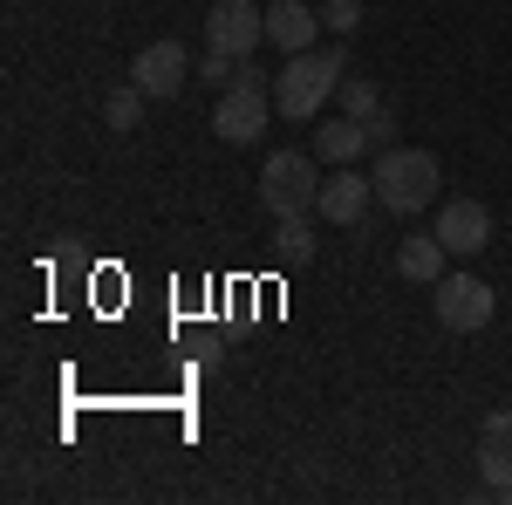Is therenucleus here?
I'll use <instances>...</instances> for the list:
<instances>
[{
  "label": "nucleus",
  "mask_w": 512,
  "mask_h": 505,
  "mask_svg": "<svg viewBox=\"0 0 512 505\" xmlns=\"http://www.w3.org/2000/svg\"><path fill=\"white\" fill-rule=\"evenodd\" d=\"M103 123H110V130H137V123H144V89H137V82H130V89H110V96H103Z\"/></svg>",
  "instance_id": "obj_16"
},
{
  "label": "nucleus",
  "mask_w": 512,
  "mask_h": 505,
  "mask_svg": "<svg viewBox=\"0 0 512 505\" xmlns=\"http://www.w3.org/2000/svg\"><path fill=\"white\" fill-rule=\"evenodd\" d=\"M390 144H396V117L376 110V117H369V151H390Z\"/></svg>",
  "instance_id": "obj_18"
},
{
  "label": "nucleus",
  "mask_w": 512,
  "mask_h": 505,
  "mask_svg": "<svg viewBox=\"0 0 512 505\" xmlns=\"http://www.w3.org/2000/svg\"><path fill=\"white\" fill-rule=\"evenodd\" d=\"M315 28H321V14L308 7V0H274V7H267V41H274L280 55L315 48Z\"/></svg>",
  "instance_id": "obj_11"
},
{
  "label": "nucleus",
  "mask_w": 512,
  "mask_h": 505,
  "mask_svg": "<svg viewBox=\"0 0 512 505\" xmlns=\"http://www.w3.org/2000/svg\"><path fill=\"white\" fill-rule=\"evenodd\" d=\"M362 7H369V0H321V28L355 35V28H362Z\"/></svg>",
  "instance_id": "obj_17"
},
{
  "label": "nucleus",
  "mask_w": 512,
  "mask_h": 505,
  "mask_svg": "<svg viewBox=\"0 0 512 505\" xmlns=\"http://www.w3.org/2000/svg\"><path fill=\"white\" fill-rule=\"evenodd\" d=\"M274 117V82H253L239 76L233 89H219V110H212V130L226 144H260V130Z\"/></svg>",
  "instance_id": "obj_4"
},
{
  "label": "nucleus",
  "mask_w": 512,
  "mask_h": 505,
  "mask_svg": "<svg viewBox=\"0 0 512 505\" xmlns=\"http://www.w3.org/2000/svg\"><path fill=\"white\" fill-rule=\"evenodd\" d=\"M431 308H437V321H444L451 335H478L499 301H492V287H485L478 273H444V280L431 287Z\"/></svg>",
  "instance_id": "obj_6"
},
{
  "label": "nucleus",
  "mask_w": 512,
  "mask_h": 505,
  "mask_svg": "<svg viewBox=\"0 0 512 505\" xmlns=\"http://www.w3.org/2000/svg\"><path fill=\"white\" fill-rule=\"evenodd\" d=\"M342 76H349V48H342V41L287 55V69L274 76V117H287V123H315L321 110L335 103Z\"/></svg>",
  "instance_id": "obj_1"
},
{
  "label": "nucleus",
  "mask_w": 512,
  "mask_h": 505,
  "mask_svg": "<svg viewBox=\"0 0 512 505\" xmlns=\"http://www.w3.org/2000/svg\"><path fill=\"white\" fill-rule=\"evenodd\" d=\"M444 260H451V253H444L437 233H410L403 246H396V273L417 280V287H437V280H444Z\"/></svg>",
  "instance_id": "obj_13"
},
{
  "label": "nucleus",
  "mask_w": 512,
  "mask_h": 505,
  "mask_svg": "<svg viewBox=\"0 0 512 505\" xmlns=\"http://www.w3.org/2000/svg\"><path fill=\"white\" fill-rule=\"evenodd\" d=\"M478 471H485L492 499H512V410H492L478 424Z\"/></svg>",
  "instance_id": "obj_10"
},
{
  "label": "nucleus",
  "mask_w": 512,
  "mask_h": 505,
  "mask_svg": "<svg viewBox=\"0 0 512 505\" xmlns=\"http://www.w3.org/2000/svg\"><path fill=\"white\" fill-rule=\"evenodd\" d=\"M185 76H192V55H185V41H151V48H137V62H130V82L151 96V103H164V96H178L185 89Z\"/></svg>",
  "instance_id": "obj_8"
},
{
  "label": "nucleus",
  "mask_w": 512,
  "mask_h": 505,
  "mask_svg": "<svg viewBox=\"0 0 512 505\" xmlns=\"http://www.w3.org/2000/svg\"><path fill=\"white\" fill-rule=\"evenodd\" d=\"M260 41H267V7H253V0H212L205 7V48L246 62Z\"/></svg>",
  "instance_id": "obj_5"
},
{
  "label": "nucleus",
  "mask_w": 512,
  "mask_h": 505,
  "mask_svg": "<svg viewBox=\"0 0 512 505\" xmlns=\"http://www.w3.org/2000/svg\"><path fill=\"white\" fill-rule=\"evenodd\" d=\"M274 246H280V260H287V267H301V260L315 253V226H308V212L280 219V226H274Z\"/></svg>",
  "instance_id": "obj_15"
},
{
  "label": "nucleus",
  "mask_w": 512,
  "mask_h": 505,
  "mask_svg": "<svg viewBox=\"0 0 512 505\" xmlns=\"http://www.w3.org/2000/svg\"><path fill=\"white\" fill-rule=\"evenodd\" d=\"M369 178H376V205L396 212V219H417V212L437 205V192H444V164H437L431 151H417V144H390V151H376Z\"/></svg>",
  "instance_id": "obj_2"
},
{
  "label": "nucleus",
  "mask_w": 512,
  "mask_h": 505,
  "mask_svg": "<svg viewBox=\"0 0 512 505\" xmlns=\"http://www.w3.org/2000/svg\"><path fill=\"white\" fill-rule=\"evenodd\" d=\"M369 151V123H355V117H321L315 123V157L335 171V164H355V157Z\"/></svg>",
  "instance_id": "obj_12"
},
{
  "label": "nucleus",
  "mask_w": 512,
  "mask_h": 505,
  "mask_svg": "<svg viewBox=\"0 0 512 505\" xmlns=\"http://www.w3.org/2000/svg\"><path fill=\"white\" fill-rule=\"evenodd\" d=\"M431 233L444 239V253H451V260H478V253L492 246V212H485L478 198H437Z\"/></svg>",
  "instance_id": "obj_7"
},
{
  "label": "nucleus",
  "mask_w": 512,
  "mask_h": 505,
  "mask_svg": "<svg viewBox=\"0 0 512 505\" xmlns=\"http://www.w3.org/2000/svg\"><path fill=\"white\" fill-rule=\"evenodd\" d=\"M369 198H376V178H362L355 164H335V171L321 178V205L315 212L328 219V226H355V219L369 212Z\"/></svg>",
  "instance_id": "obj_9"
},
{
  "label": "nucleus",
  "mask_w": 512,
  "mask_h": 505,
  "mask_svg": "<svg viewBox=\"0 0 512 505\" xmlns=\"http://www.w3.org/2000/svg\"><path fill=\"white\" fill-rule=\"evenodd\" d=\"M321 178H328V164H321L315 151H267V164H260V205H267L274 219L315 212Z\"/></svg>",
  "instance_id": "obj_3"
},
{
  "label": "nucleus",
  "mask_w": 512,
  "mask_h": 505,
  "mask_svg": "<svg viewBox=\"0 0 512 505\" xmlns=\"http://www.w3.org/2000/svg\"><path fill=\"white\" fill-rule=\"evenodd\" d=\"M342 117H355V123H369L376 110H383V89H376V76H342Z\"/></svg>",
  "instance_id": "obj_14"
}]
</instances>
